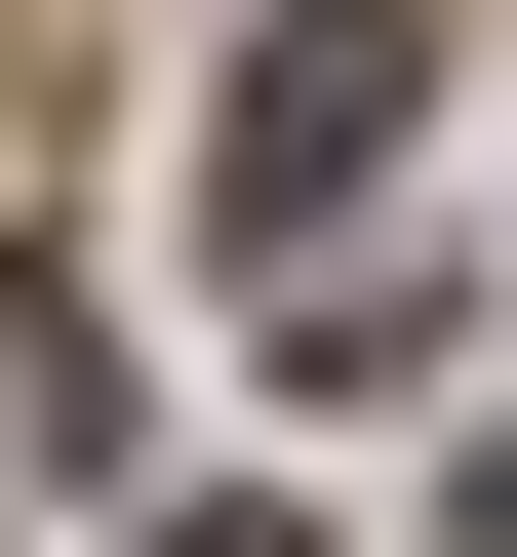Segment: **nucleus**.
Returning <instances> with one entry per match:
<instances>
[{"label":"nucleus","mask_w":517,"mask_h":557,"mask_svg":"<svg viewBox=\"0 0 517 557\" xmlns=\"http://www.w3.org/2000/svg\"><path fill=\"white\" fill-rule=\"evenodd\" d=\"M398 120H438V0H279L239 81H199V199L319 278V199H398Z\"/></svg>","instance_id":"1"},{"label":"nucleus","mask_w":517,"mask_h":557,"mask_svg":"<svg viewBox=\"0 0 517 557\" xmlns=\"http://www.w3.org/2000/svg\"><path fill=\"white\" fill-rule=\"evenodd\" d=\"M160 557H319V518H279V478H199V518H160Z\"/></svg>","instance_id":"2"}]
</instances>
